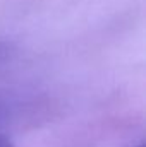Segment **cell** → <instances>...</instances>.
Listing matches in <instances>:
<instances>
[{
	"mask_svg": "<svg viewBox=\"0 0 146 147\" xmlns=\"http://www.w3.org/2000/svg\"><path fill=\"white\" fill-rule=\"evenodd\" d=\"M131 147H145V146H143V142H139L138 146H131Z\"/></svg>",
	"mask_w": 146,
	"mask_h": 147,
	"instance_id": "obj_4",
	"label": "cell"
},
{
	"mask_svg": "<svg viewBox=\"0 0 146 147\" xmlns=\"http://www.w3.org/2000/svg\"><path fill=\"white\" fill-rule=\"evenodd\" d=\"M31 111V103L17 96H0V130L16 123L21 116H26Z\"/></svg>",
	"mask_w": 146,
	"mask_h": 147,
	"instance_id": "obj_1",
	"label": "cell"
},
{
	"mask_svg": "<svg viewBox=\"0 0 146 147\" xmlns=\"http://www.w3.org/2000/svg\"><path fill=\"white\" fill-rule=\"evenodd\" d=\"M12 53V45L7 41H0V63L5 62Z\"/></svg>",
	"mask_w": 146,
	"mask_h": 147,
	"instance_id": "obj_2",
	"label": "cell"
},
{
	"mask_svg": "<svg viewBox=\"0 0 146 147\" xmlns=\"http://www.w3.org/2000/svg\"><path fill=\"white\" fill-rule=\"evenodd\" d=\"M0 147H12L10 140H9V137H7V135H3L2 132H0Z\"/></svg>",
	"mask_w": 146,
	"mask_h": 147,
	"instance_id": "obj_3",
	"label": "cell"
}]
</instances>
